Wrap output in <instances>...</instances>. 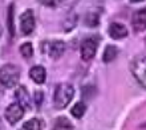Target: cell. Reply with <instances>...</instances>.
Here are the masks:
<instances>
[{"instance_id": "10", "label": "cell", "mask_w": 146, "mask_h": 130, "mask_svg": "<svg viewBox=\"0 0 146 130\" xmlns=\"http://www.w3.org/2000/svg\"><path fill=\"white\" fill-rule=\"evenodd\" d=\"M29 76H31V78L35 81L36 84H42V82H45L46 72L42 66L37 65V66H33V68L29 70Z\"/></svg>"}, {"instance_id": "13", "label": "cell", "mask_w": 146, "mask_h": 130, "mask_svg": "<svg viewBox=\"0 0 146 130\" xmlns=\"http://www.w3.org/2000/svg\"><path fill=\"white\" fill-rule=\"evenodd\" d=\"M53 130H73V125L66 117H58L54 122Z\"/></svg>"}, {"instance_id": "1", "label": "cell", "mask_w": 146, "mask_h": 130, "mask_svg": "<svg viewBox=\"0 0 146 130\" xmlns=\"http://www.w3.org/2000/svg\"><path fill=\"white\" fill-rule=\"evenodd\" d=\"M74 94V88L70 84H60L54 90V107L64 109L72 101Z\"/></svg>"}, {"instance_id": "7", "label": "cell", "mask_w": 146, "mask_h": 130, "mask_svg": "<svg viewBox=\"0 0 146 130\" xmlns=\"http://www.w3.org/2000/svg\"><path fill=\"white\" fill-rule=\"evenodd\" d=\"M20 28L24 34H31L35 29V16L31 9H27L20 16Z\"/></svg>"}, {"instance_id": "20", "label": "cell", "mask_w": 146, "mask_h": 130, "mask_svg": "<svg viewBox=\"0 0 146 130\" xmlns=\"http://www.w3.org/2000/svg\"><path fill=\"white\" fill-rule=\"evenodd\" d=\"M42 101H44V93H42V92H36V93H35V102H36V106H37V107L41 106Z\"/></svg>"}, {"instance_id": "18", "label": "cell", "mask_w": 146, "mask_h": 130, "mask_svg": "<svg viewBox=\"0 0 146 130\" xmlns=\"http://www.w3.org/2000/svg\"><path fill=\"white\" fill-rule=\"evenodd\" d=\"M85 23L88 27H96L98 25V15L94 12H89L86 17H85Z\"/></svg>"}, {"instance_id": "16", "label": "cell", "mask_w": 146, "mask_h": 130, "mask_svg": "<svg viewBox=\"0 0 146 130\" xmlns=\"http://www.w3.org/2000/svg\"><path fill=\"white\" fill-rule=\"evenodd\" d=\"M41 4L48 5V7H57V5H66L70 4L74 0H38Z\"/></svg>"}, {"instance_id": "15", "label": "cell", "mask_w": 146, "mask_h": 130, "mask_svg": "<svg viewBox=\"0 0 146 130\" xmlns=\"http://www.w3.org/2000/svg\"><path fill=\"white\" fill-rule=\"evenodd\" d=\"M85 111H86V106H85V103L77 102L76 105L72 107L70 113H72V115L74 117V118H81V117L85 114Z\"/></svg>"}, {"instance_id": "8", "label": "cell", "mask_w": 146, "mask_h": 130, "mask_svg": "<svg viewBox=\"0 0 146 130\" xmlns=\"http://www.w3.org/2000/svg\"><path fill=\"white\" fill-rule=\"evenodd\" d=\"M131 27L134 32H143L146 31V8H141L135 11L131 16Z\"/></svg>"}, {"instance_id": "2", "label": "cell", "mask_w": 146, "mask_h": 130, "mask_svg": "<svg viewBox=\"0 0 146 130\" xmlns=\"http://www.w3.org/2000/svg\"><path fill=\"white\" fill-rule=\"evenodd\" d=\"M20 80V69L16 65L7 64L3 65L0 68V82L7 86V88H12L15 86Z\"/></svg>"}, {"instance_id": "11", "label": "cell", "mask_w": 146, "mask_h": 130, "mask_svg": "<svg viewBox=\"0 0 146 130\" xmlns=\"http://www.w3.org/2000/svg\"><path fill=\"white\" fill-rule=\"evenodd\" d=\"M15 96L17 98V101H19L17 103H20L23 107H29V105H31V97H29L27 89L24 88V86H20V88L16 89Z\"/></svg>"}, {"instance_id": "6", "label": "cell", "mask_w": 146, "mask_h": 130, "mask_svg": "<svg viewBox=\"0 0 146 130\" xmlns=\"http://www.w3.org/2000/svg\"><path fill=\"white\" fill-rule=\"evenodd\" d=\"M24 115V107L20 103L15 102L11 103L9 106L5 109V118L11 125H15L21 119V117Z\"/></svg>"}, {"instance_id": "5", "label": "cell", "mask_w": 146, "mask_h": 130, "mask_svg": "<svg viewBox=\"0 0 146 130\" xmlns=\"http://www.w3.org/2000/svg\"><path fill=\"white\" fill-rule=\"evenodd\" d=\"M97 46H98V38H85L82 44H81V58L84 61H89L94 57V53L97 50Z\"/></svg>"}, {"instance_id": "17", "label": "cell", "mask_w": 146, "mask_h": 130, "mask_svg": "<svg viewBox=\"0 0 146 130\" xmlns=\"http://www.w3.org/2000/svg\"><path fill=\"white\" fill-rule=\"evenodd\" d=\"M8 29H9V34L12 37L15 36V23H13V4L9 5L8 8Z\"/></svg>"}, {"instance_id": "14", "label": "cell", "mask_w": 146, "mask_h": 130, "mask_svg": "<svg viewBox=\"0 0 146 130\" xmlns=\"http://www.w3.org/2000/svg\"><path fill=\"white\" fill-rule=\"evenodd\" d=\"M117 53H118V49H117L115 46L108 45L106 48H105L104 57H102V60H104L105 62H111L115 57H117Z\"/></svg>"}, {"instance_id": "4", "label": "cell", "mask_w": 146, "mask_h": 130, "mask_svg": "<svg viewBox=\"0 0 146 130\" xmlns=\"http://www.w3.org/2000/svg\"><path fill=\"white\" fill-rule=\"evenodd\" d=\"M131 72L134 74L135 80L146 88V56L138 57L131 65Z\"/></svg>"}, {"instance_id": "3", "label": "cell", "mask_w": 146, "mask_h": 130, "mask_svg": "<svg viewBox=\"0 0 146 130\" xmlns=\"http://www.w3.org/2000/svg\"><path fill=\"white\" fill-rule=\"evenodd\" d=\"M40 48L50 58H60L65 50V44L62 41H45Z\"/></svg>"}, {"instance_id": "19", "label": "cell", "mask_w": 146, "mask_h": 130, "mask_svg": "<svg viewBox=\"0 0 146 130\" xmlns=\"http://www.w3.org/2000/svg\"><path fill=\"white\" fill-rule=\"evenodd\" d=\"M20 52H21L24 58H29L33 54V48H32V45L29 42H25V44H23V45L20 46Z\"/></svg>"}, {"instance_id": "12", "label": "cell", "mask_w": 146, "mask_h": 130, "mask_svg": "<svg viewBox=\"0 0 146 130\" xmlns=\"http://www.w3.org/2000/svg\"><path fill=\"white\" fill-rule=\"evenodd\" d=\"M42 127H44V122H42L41 119L32 118L24 123L20 130H42Z\"/></svg>"}, {"instance_id": "22", "label": "cell", "mask_w": 146, "mask_h": 130, "mask_svg": "<svg viewBox=\"0 0 146 130\" xmlns=\"http://www.w3.org/2000/svg\"><path fill=\"white\" fill-rule=\"evenodd\" d=\"M145 42H146V38H145Z\"/></svg>"}, {"instance_id": "21", "label": "cell", "mask_w": 146, "mask_h": 130, "mask_svg": "<svg viewBox=\"0 0 146 130\" xmlns=\"http://www.w3.org/2000/svg\"><path fill=\"white\" fill-rule=\"evenodd\" d=\"M131 3H139V1H143V0H130Z\"/></svg>"}, {"instance_id": "9", "label": "cell", "mask_w": 146, "mask_h": 130, "mask_svg": "<svg viewBox=\"0 0 146 130\" xmlns=\"http://www.w3.org/2000/svg\"><path fill=\"white\" fill-rule=\"evenodd\" d=\"M109 36L111 38H114V40H121V38L126 37L127 36V29L126 27L121 23H111L109 25Z\"/></svg>"}]
</instances>
